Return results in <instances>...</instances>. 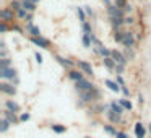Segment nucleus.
Wrapping results in <instances>:
<instances>
[{"instance_id": "43", "label": "nucleus", "mask_w": 151, "mask_h": 138, "mask_svg": "<svg viewBox=\"0 0 151 138\" xmlns=\"http://www.w3.org/2000/svg\"><path fill=\"white\" fill-rule=\"evenodd\" d=\"M133 10V8H132V5H127V7H125V12H132Z\"/></svg>"}, {"instance_id": "6", "label": "nucleus", "mask_w": 151, "mask_h": 138, "mask_svg": "<svg viewBox=\"0 0 151 138\" xmlns=\"http://www.w3.org/2000/svg\"><path fill=\"white\" fill-rule=\"evenodd\" d=\"M13 18H15V13L12 8H4L2 10V20L4 21H13Z\"/></svg>"}, {"instance_id": "40", "label": "nucleus", "mask_w": 151, "mask_h": 138, "mask_svg": "<svg viewBox=\"0 0 151 138\" xmlns=\"http://www.w3.org/2000/svg\"><path fill=\"white\" fill-rule=\"evenodd\" d=\"M122 91H124V94H125V96H128V94H130V91H128V88H127L125 85L122 86Z\"/></svg>"}, {"instance_id": "16", "label": "nucleus", "mask_w": 151, "mask_h": 138, "mask_svg": "<svg viewBox=\"0 0 151 138\" xmlns=\"http://www.w3.org/2000/svg\"><path fill=\"white\" fill-rule=\"evenodd\" d=\"M10 8L13 12H20V10H23V2H18V0H12V5H10Z\"/></svg>"}, {"instance_id": "29", "label": "nucleus", "mask_w": 151, "mask_h": 138, "mask_svg": "<svg viewBox=\"0 0 151 138\" xmlns=\"http://www.w3.org/2000/svg\"><path fill=\"white\" fill-rule=\"evenodd\" d=\"M52 130L55 133H62V132H65V127L63 125H52Z\"/></svg>"}, {"instance_id": "9", "label": "nucleus", "mask_w": 151, "mask_h": 138, "mask_svg": "<svg viewBox=\"0 0 151 138\" xmlns=\"http://www.w3.org/2000/svg\"><path fill=\"white\" fill-rule=\"evenodd\" d=\"M78 65H80V68H81L85 73H88V75H93V68H91V65H89L88 62H83V60H80Z\"/></svg>"}, {"instance_id": "12", "label": "nucleus", "mask_w": 151, "mask_h": 138, "mask_svg": "<svg viewBox=\"0 0 151 138\" xmlns=\"http://www.w3.org/2000/svg\"><path fill=\"white\" fill-rule=\"evenodd\" d=\"M135 135H137V138H145V128L140 122L135 124Z\"/></svg>"}, {"instance_id": "38", "label": "nucleus", "mask_w": 151, "mask_h": 138, "mask_svg": "<svg viewBox=\"0 0 151 138\" xmlns=\"http://www.w3.org/2000/svg\"><path fill=\"white\" fill-rule=\"evenodd\" d=\"M124 67H125V65H115V70H117V73H122V72H124Z\"/></svg>"}, {"instance_id": "37", "label": "nucleus", "mask_w": 151, "mask_h": 138, "mask_svg": "<svg viewBox=\"0 0 151 138\" xmlns=\"http://www.w3.org/2000/svg\"><path fill=\"white\" fill-rule=\"evenodd\" d=\"M125 57H127V60L130 59V57H133V52H132V49H127V50H125Z\"/></svg>"}, {"instance_id": "25", "label": "nucleus", "mask_w": 151, "mask_h": 138, "mask_svg": "<svg viewBox=\"0 0 151 138\" xmlns=\"http://www.w3.org/2000/svg\"><path fill=\"white\" fill-rule=\"evenodd\" d=\"M57 60H59L62 65H65V67H73V62L72 60H68V59H62V57H57Z\"/></svg>"}, {"instance_id": "27", "label": "nucleus", "mask_w": 151, "mask_h": 138, "mask_svg": "<svg viewBox=\"0 0 151 138\" xmlns=\"http://www.w3.org/2000/svg\"><path fill=\"white\" fill-rule=\"evenodd\" d=\"M124 34H125V33H120V31H115L114 39L117 41V42H122V41H124Z\"/></svg>"}, {"instance_id": "32", "label": "nucleus", "mask_w": 151, "mask_h": 138, "mask_svg": "<svg viewBox=\"0 0 151 138\" xmlns=\"http://www.w3.org/2000/svg\"><path fill=\"white\" fill-rule=\"evenodd\" d=\"M28 13H29V12H26V10L23 8V10H20V12L17 13V17H18V18H28Z\"/></svg>"}, {"instance_id": "35", "label": "nucleus", "mask_w": 151, "mask_h": 138, "mask_svg": "<svg viewBox=\"0 0 151 138\" xmlns=\"http://www.w3.org/2000/svg\"><path fill=\"white\" fill-rule=\"evenodd\" d=\"M78 15H80V20H81L83 23H85V21H86V20H85V12H83L81 8H78Z\"/></svg>"}, {"instance_id": "5", "label": "nucleus", "mask_w": 151, "mask_h": 138, "mask_svg": "<svg viewBox=\"0 0 151 138\" xmlns=\"http://www.w3.org/2000/svg\"><path fill=\"white\" fill-rule=\"evenodd\" d=\"M2 78H8V80H13L17 76V72L15 68H2V73H0Z\"/></svg>"}, {"instance_id": "44", "label": "nucleus", "mask_w": 151, "mask_h": 138, "mask_svg": "<svg viewBox=\"0 0 151 138\" xmlns=\"http://www.w3.org/2000/svg\"><path fill=\"white\" fill-rule=\"evenodd\" d=\"M86 8V13H88V15H93V12H91V8H89V7H85Z\"/></svg>"}, {"instance_id": "39", "label": "nucleus", "mask_w": 151, "mask_h": 138, "mask_svg": "<svg viewBox=\"0 0 151 138\" xmlns=\"http://www.w3.org/2000/svg\"><path fill=\"white\" fill-rule=\"evenodd\" d=\"M132 23H133V18H132V17L125 18V24H132Z\"/></svg>"}, {"instance_id": "47", "label": "nucleus", "mask_w": 151, "mask_h": 138, "mask_svg": "<svg viewBox=\"0 0 151 138\" xmlns=\"http://www.w3.org/2000/svg\"><path fill=\"white\" fill-rule=\"evenodd\" d=\"M85 138H89V137H85Z\"/></svg>"}, {"instance_id": "3", "label": "nucleus", "mask_w": 151, "mask_h": 138, "mask_svg": "<svg viewBox=\"0 0 151 138\" xmlns=\"http://www.w3.org/2000/svg\"><path fill=\"white\" fill-rule=\"evenodd\" d=\"M76 89H78V91H93L94 86H93L89 81H86V80H81V81L76 83Z\"/></svg>"}, {"instance_id": "1", "label": "nucleus", "mask_w": 151, "mask_h": 138, "mask_svg": "<svg viewBox=\"0 0 151 138\" xmlns=\"http://www.w3.org/2000/svg\"><path fill=\"white\" fill-rule=\"evenodd\" d=\"M122 44H124L127 49H132V47H133L135 36H133V33H132V31H127V33L124 34V41H122Z\"/></svg>"}, {"instance_id": "28", "label": "nucleus", "mask_w": 151, "mask_h": 138, "mask_svg": "<svg viewBox=\"0 0 151 138\" xmlns=\"http://www.w3.org/2000/svg\"><path fill=\"white\" fill-rule=\"evenodd\" d=\"M104 130H106V132H107V133H109V135H114V137H117V133H119V132H115V130H114V128H112V127H111V125H104Z\"/></svg>"}, {"instance_id": "41", "label": "nucleus", "mask_w": 151, "mask_h": 138, "mask_svg": "<svg viewBox=\"0 0 151 138\" xmlns=\"http://www.w3.org/2000/svg\"><path fill=\"white\" fill-rule=\"evenodd\" d=\"M115 138H127V135H125V133H122V132H119V133H117V137H115Z\"/></svg>"}, {"instance_id": "13", "label": "nucleus", "mask_w": 151, "mask_h": 138, "mask_svg": "<svg viewBox=\"0 0 151 138\" xmlns=\"http://www.w3.org/2000/svg\"><path fill=\"white\" fill-rule=\"evenodd\" d=\"M0 89H2L4 93H8V94H15V93H17V89H15L12 85H8V83H4V85H0Z\"/></svg>"}, {"instance_id": "8", "label": "nucleus", "mask_w": 151, "mask_h": 138, "mask_svg": "<svg viewBox=\"0 0 151 138\" xmlns=\"http://www.w3.org/2000/svg\"><path fill=\"white\" fill-rule=\"evenodd\" d=\"M26 29L31 33V36H33V37H41V31H39V28H36L33 23H28Z\"/></svg>"}, {"instance_id": "31", "label": "nucleus", "mask_w": 151, "mask_h": 138, "mask_svg": "<svg viewBox=\"0 0 151 138\" xmlns=\"http://www.w3.org/2000/svg\"><path fill=\"white\" fill-rule=\"evenodd\" d=\"M8 125H10V122H8L7 119H4V120H2V128H0V130H2V132H7V130H8Z\"/></svg>"}, {"instance_id": "22", "label": "nucleus", "mask_w": 151, "mask_h": 138, "mask_svg": "<svg viewBox=\"0 0 151 138\" xmlns=\"http://www.w3.org/2000/svg\"><path fill=\"white\" fill-rule=\"evenodd\" d=\"M104 65L107 67V68H114L117 63L114 62V59H112V57H107V59H104Z\"/></svg>"}, {"instance_id": "36", "label": "nucleus", "mask_w": 151, "mask_h": 138, "mask_svg": "<svg viewBox=\"0 0 151 138\" xmlns=\"http://www.w3.org/2000/svg\"><path fill=\"white\" fill-rule=\"evenodd\" d=\"M34 57H36V62H37V63H42V55H41L39 52L34 54Z\"/></svg>"}, {"instance_id": "17", "label": "nucleus", "mask_w": 151, "mask_h": 138, "mask_svg": "<svg viewBox=\"0 0 151 138\" xmlns=\"http://www.w3.org/2000/svg\"><path fill=\"white\" fill-rule=\"evenodd\" d=\"M5 106H7V109H8V111H12V112H18V111H20V106H18L15 101H7V102H5Z\"/></svg>"}, {"instance_id": "2", "label": "nucleus", "mask_w": 151, "mask_h": 138, "mask_svg": "<svg viewBox=\"0 0 151 138\" xmlns=\"http://www.w3.org/2000/svg\"><path fill=\"white\" fill-rule=\"evenodd\" d=\"M107 12L109 15H111V18H124V12L122 8H117L115 5H111V7H107Z\"/></svg>"}, {"instance_id": "23", "label": "nucleus", "mask_w": 151, "mask_h": 138, "mask_svg": "<svg viewBox=\"0 0 151 138\" xmlns=\"http://www.w3.org/2000/svg\"><path fill=\"white\" fill-rule=\"evenodd\" d=\"M83 33L88 34V36H93V33H91V26H89L88 21H85V23H83Z\"/></svg>"}, {"instance_id": "19", "label": "nucleus", "mask_w": 151, "mask_h": 138, "mask_svg": "<svg viewBox=\"0 0 151 138\" xmlns=\"http://www.w3.org/2000/svg\"><path fill=\"white\" fill-rule=\"evenodd\" d=\"M111 109H112V112H115V114H119V115L124 112V107L120 106V102H119V104H117V102H112V104H111Z\"/></svg>"}, {"instance_id": "10", "label": "nucleus", "mask_w": 151, "mask_h": 138, "mask_svg": "<svg viewBox=\"0 0 151 138\" xmlns=\"http://www.w3.org/2000/svg\"><path fill=\"white\" fill-rule=\"evenodd\" d=\"M106 86H109V89H111V91H114V93H119L122 89L120 86H119L115 81H112V80H106Z\"/></svg>"}, {"instance_id": "11", "label": "nucleus", "mask_w": 151, "mask_h": 138, "mask_svg": "<svg viewBox=\"0 0 151 138\" xmlns=\"http://www.w3.org/2000/svg\"><path fill=\"white\" fill-rule=\"evenodd\" d=\"M68 76L73 80V81H76V83L83 80V73H81V72H76V70H72V72L68 73Z\"/></svg>"}, {"instance_id": "14", "label": "nucleus", "mask_w": 151, "mask_h": 138, "mask_svg": "<svg viewBox=\"0 0 151 138\" xmlns=\"http://www.w3.org/2000/svg\"><path fill=\"white\" fill-rule=\"evenodd\" d=\"M4 115H5V119H7V120L10 122L12 125L17 124V117H15V112H12V111H8V109H7V111L4 112Z\"/></svg>"}, {"instance_id": "34", "label": "nucleus", "mask_w": 151, "mask_h": 138, "mask_svg": "<svg viewBox=\"0 0 151 138\" xmlns=\"http://www.w3.org/2000/svg\"><path fill=\"white\" fill-rule=\"evenodd\" d=\"M7 29H8V26H7V21H2V23H0V31H2V33H5Z\"/></svg>"}, {"instance_id": "15", "label": "nucleus", "mask_w": 151, "mask_h": 138, "mask_svg": "<svg viewBox=\"0 0 151 138\" xmlns=\"http://www.w3.org/2000/svg\"><path fill=\"white\" fill-rule=\"evenodd\" d=\"M23 8L26 12H29V13H33L34 10H36V4H33V2H28V0H23Z\"/></svg>"}, {"instance_id": "4", "label": "nucleus", "mask_w": 151, "mask_h": 138, "mask_svg": "<svg viewBox=\"0 0 151 138\" xmlns=\"http://www.w3.org/2000/svg\"><path fill=\"white\" fill-rule=\"evenodd\" d=\"M112 59H114V62L117 63V65H125V63H127V57L122 55L117 50H112Z\"/></svg>"}, {"instance_id": "26", "label": "nucleus", "mask_w": 151, "mask_h": 138, "mask_svg": "<svg viewBox=\"0 0 151 138\" xmlns=\"http://www.w3.org/2000/svg\"><path fill=\"white\" fill-rule=\"evenodd\" d=\"M107 115H109V119H111L112 122H120V115H119V114H115V112H112V111H111Z\"/></svg>"}, {"instance_id": "33", "label": "nucleus", "mask_w": 151, "mask_h": 138, "mask_svg": "<svg viewBox=\"0 0 151 138\" xmlns=\"http://www.w3.org/2000/svg\"><path fill=\"white\" fill-rule=\"evenodd\" d=\"M2 68H10V59H2Z\"/></svg>"}, {"instance_id": "20", "label": "nucleus", "mask_w": 151, "mask_h": 138, "mask_svg": "<svg viewBox=\"0 0 151 138\" xmlns=\"http://www.w3.org/2000/svg\"><path fill=\"white\" fill-rule=\"evenodd\" d=\"M80 96H81V99H85V101H93V93L91 91H80Z\"/></svg>"}, {"instance_id": "21", "label": "nucleus", "mask_w": 151, "mask_h": 138, "mask_svg": "<svg viewBox=\"0 0 151 138\" xmlns=\"http://www.w3.org/2000/svg\"><path fill=\"white\" fill-rule=\"evenodd\" d=\"M91 42H93V36L83 34V46H85V47H91Z\"/></svg>"}, {"instance_id": "30", "label": "nucleus", "mask_w": 151, "mask_h": 138, "mask_svg": "<svg viewBox=\"0 0 151 138\" xmlns=\"http://www.w3.org/2000/svg\"><path fill=\"white\" fill-rule=\"evenodd\" d=\"M120 106H122L124 109H128V111L132 109V102H130V101H125V99H122V101H120Z\"/></svg>"}, {"instance_id": "42", "label": "nucleus", "mask_w": 151, "mask_h": 138, "mask_svg": "<svg viewBox=\"0 0 151 138\" xmlns=\"http://www.w3.org/2000/svg\"><path fill=\"white\" fill-rule=\"evenodd\" d=\"M28 119H29V114H23V115H21V120H28Z\"/></svg>"}, {"instance_id": "45", "label": "nucleus", "mask_w": 151, "mask_h": 138, "mask_svg": "<svg viewBox=\"0 0 151 138\" xmlns=\"http://www.w3.org/2000/svg\"><path fill=\"white\" fill-rule=\"evenodd\" d=\"M28 2H33V4H36V2H39V0H28Z\"/></svg>"}, {"instance_id": "24", "label": "nucleus", "mask_w": 151, "mask_h": 138, "mask_svg": "<svg viewBox=\"0 0 151 138\" xmlns=\"http://www.w3.org/2000/svg\"><path fill=\"white\" fill-rule=\"evenodd\" d=\"M115 7H117V8H122V10H125V7H127V0H115Z\"/></svg>"}, {"instance_id": "46", "label": "nucleus", "mask_w": 151, "mask_h": 138, "mask_svg": "<svg viewBox=\"0 0 151 138\" xmlns=\"http://www.w3.org/2000/svg\"><path fill=\"white\" fill-rule=\"evenodd\" d=\"M150 132H151V125H150Z\"/></svg>"}, {"instance_id": "7", "label": "nucleus", "mask_w": 151, "mask_h": 138, "mask_svg": "<svg viewBox=\"0 0 151 138\" xmlns=\"http://www.w3.org/2000/svg\"><path fill=\"white\" fill-rule=\"evenodd\" d=\"M31 41H33V44H36L39 47H44V49L49 47V41L44 39V37H31Z\"/></svg>"}, {"instance_id": "18", "label": "nucleus", "mask_w": 151, "mask_h": 138, "mask_svg": "<svg viewBox=\"0 0 151 138\" xmlns=\"http://www.w3.org/2000/svg\"><path fill=\"white\" fill-rule=\"evenodd\" d=\"M111 23H112V26L114 28H120L122 24H125V18H111Z\"/></svg>"}]
</instances>
